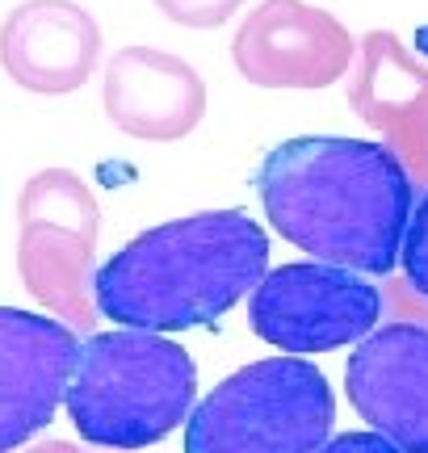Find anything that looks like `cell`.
Returning <instances> with one entry per match:
<instances>
[{"label": "cell", "mask_w": 428, "mask_h": 453, "mask_svg": "<svg viewBox=\"0 0 428 453\" xmlns=\"http://www.w3.org/2000/svg\"><path fill=\"white\" fill-rule=\"evenodd\" d=\"M345 390L370 433L403 453H428V327L391 319L353 349Z\"/></svg>", "instance_id": "cell-8"}, {"label": "cell", "mask_w": 428, "mask_h": 453, "mask_svg": "<svg viewBox=\"0 0 428 453\" xmlns=\"http://www.w3.org/2000/svg\"><path fill=\"white\" fill-rule=\"evenodd\" d=\"M382 319V290L348 269L319 260L278 265L261 277L248 303L252 332L281 353H332L362 344Z\"/></svg>", "instance_id": "cell-6"}, {"label": "cell", "mask_w": 428, "mask_h": 453, "mask_svg": "<svg viewBox=\"0 0 428 453\" xmlns=\"http://www.w3.org/2000/svg\"><path fill=\"white\" fill-rule=\"evenodd\" d=\"M269 273V235L244 211L148 226L97 269V315L134 332L218 324Z\"/></svg>", "instance_id": "cell-2"}, {"label": "cell", "mask_w": 428, "mask_h": 453, "mask_svg": "<svg viewBox=\"0 0 428 453\" xmlns=\"http://www.w3.org/2000/svg\"><path fill=\"white\" fill-rule=\"evenodd\" d=\"M348 105L382 130L408 177L428 180V67L391 30H370L348 81Z\"/></svg>", "instance_id": "cell-12"}, {"label": "cell", "mask_w": 428, "mask_h": 453, "mask_svg": "<svg viewBox=\"0 0 428 453\" xmlns=\"http://www.w3.org/2000/svg\"><path fill=\"white\" fill-rule=\"evenodd\" d=\"M105 118L143 143H172L206 118V84L181 55L156 47H122L101 81Z\"/></svg>", "instance_id": "cell-10"}, {"label": "cell", "mask_w": 428, "mask_h": 453, "mask_svg": "<svg viewBox=\"0 0 428 453\" xmlns=\"http://www.w3.org/2000/svg\"><path fill=\"white\" fill-rule=\"evenodd\" d=\"M403 281L416 298L428 303V189L424 197L412 206V219H408V235H403Z\"/></svg>", "instance_id": "cell-13"}, {"label": "cell", "mask_w": 428, "mask_h": 453, "mask_svg": "<svg viewBox=\"0 0 428 453\" xmlns=\"http://www.w3.org/2000/svg\"><path fill=\"white\" fill-rule=\"evenodd\" d=\"M80 340L38 311L0 307V453L38 437L64 403Z\"/></svg>", "instance_id": "cell-9"}, {"label": "cell", "mask_w": 428, "mask_h": 453, "mask_svg": "<svg viewBox=\"0 0 428 453\" xmlns=\"http://www.w3.org/2000/svg\"><path fill=\"white\" fill-rule=\"evenodd\" d=\"M151 4L185 30H214V26L231 21L244 0H151Z\"/></svg>", "instance_id": "cell-14"}, {"label": "cell", "mask_w": 428, "mask_h": 453, "mask_svg": "<svg viewBox=\"0 0 428 453\" xmlns=\"http://www.w3.org/2000/svg\"><path fill=\"white\" fill-rule=\"evenodd\" d=\"M412 42H416V55H424V59H428V26H420V30H416Z\"/></svg>", "instance_id": "cell-18"}, {"label": "cell", "mask_w": 428, "mask_h": 453, "mask_svg": "<svg viewBox=\"0 0 428 453\" xmlns=\"http://www.w3.org/2000/svg\"><path fill=\"white\" fill-rule=\"evenodd\" d=\"M256 194L269 226L319 265L395 273L416 189L386 143L340 134L286 139L256 168Z\"/></svg>", "instance_id": "cell-1"}, {"label": "cell", "mask_w": 428, "mask_h": 453, "mask_svg": "<svg viewBox=\"0 0 428 453\" xmlns=\"http://www.w3.org/2000/svg\"><path fill=\"white\" fill-rule=\"evenodd\" d=\"M101 59V26L72 0H26L0 21V67L26 93H76Z\"/></svg>", "instance_id": "cell-11"}, {"label": "cell", "mask_w": 428, "mask_h": 453, "mask_svg": "<svg viewBox=\"0 0 428 453\" xmlns=\"http://www.w3.org/2000/svg\"><path fill=\"white\" fill-rule=\"evenodd\" d=\"M194 395L198 365L177 340L114 327L80 344L64 407L88 445L134 453L189 420Z\"/></svg>", "instance_id": "cell-3"}, {"label": "cell", "mask_w": 428, "mask_h": 453, "mask_svg": "<svg viewBox=\"0 0 428 453\" xmlns=\"http://www.w3.org/2000/svg\"><path fill=\"white\" fill-rule=\"evenodd\" d=\"M319 453H403V449L391 445L386 437H378V433H340V437L324 441Z\"/></svg>", "instance_id": "cell-16"}, {"label": "cell", "mask_w": 428, "mask_h": 453, "mask_svg": "<svg viewBox=\"0 0 428 453\" xmlns=\"http://www.w3.org/2000/svg\"><path fill=\"white\" fill-rule=\"evenodd\" d=\"M17 453H105V449H80L72 441H47V445H26V449H17Z\"/></svg>", "instance_id": "cell-17"}, {"label": "cell", "mask_w": 428, "mask_h": 453, "mask_svg": "<svg viewBox=\"0 0 428 453\" xmlns=\"http://www.w3.org/2000/svg\"><path fill=\"white\" fill-rule=\"evenodd\" d=\"M336 420L328 378L302 357H264L223 378L185 420V453H319Z\"/></svg>", "instance_id": "cell-4"}, {"label": "cell", "mask_w": 428, "mask_h": 453, "mask_svg": "<svg viewBox=\"0 0 428 453\" xmlns=\"http://www.w3.org/2000/svg\"><path fill=\"white\" fill-rule=\"evenodd\" d=\"M97 231L93 189L72 168H42L17 194V273L34 303L72 332L97 327Z\"/></svg>", "instance_id": "cell-5"}, {"label": "cell", "mask_w": 428, "mask_h": 453, "mask_svg": "<svg viewBox=\"0 0 428 453\" xmlns=\"http://www.w3.org/2000/svg\"><path fill=\"white\" fill-rule=\"evenodd\" d=\"M357 38L302 0H264L240 21L231 59L256 88H328L353 67Z\"/></svg>", "instance_id": "cell-7"}, {"label": "cell", "mask_w": 428, "mask_h": 453, "mask_svg": "<svg viewBox=\"0 0 428 453\" xmlns=\"http://www.w3.org/2000/svg\"><path fill=\"white\" fill-rule=\"evenodd\" d=\"M382 311H391V315L408 319V324L428 327V303L408 290V281H403V277H391V281L382 286Z\"/></svg>", "instance_id": "cell-15"}]
</instances>
